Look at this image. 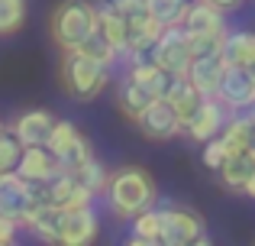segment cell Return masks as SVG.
<instances>
[{"instance_id": "d6986e66", "label": "cell", "mask_w": 255, "mask_h": 246, "mask_svg": "<svg viewBox=\"0 0 255 246\" xmlns=\"http://www.w3.org/2000/svg\"><path fill=\"white\" fill-rule=\"evenodd\" d=\"M97 32L120 52V58H123V49H126V36H129V29H126V19L120 16L117 10H113L110 0L97 6Z\"/></svg>"}, {"instance_id": "1f68e13d", "label": "cell", "mask_w": 255, "mask_h": 246, "mask_svg": "<svg viewBox=\"0 0 255 246\" xmlns=\"http://www.w3.org/2000/svg\"><path fill=\"white\" fill-rule=\"evenodd\" d=\"M19 224L16 221H10V217H3L0 214V246H10V243H16V234H19Z\"/></svg>"}, {"instance_id": "52a82bcc", "label": "cell", "mask_w": 255, "mask_h": 246, "mask_svg": "<svg viewBox=\"0 0 255 246\" xmlns=\"http://www.w3.org/2000/svg\"><path fill=\"white\" fill-rule=\"evenodd\" d=\"M226 117H230V110H226V104L220 97H204L197 104V110L181 123V136H187L191 143H204V139L217 136L223 130Z\"/></svg>"}, {"instance_id": "8fae6325", "label": "cell", "mask_w": 255, "mask_h": 246, "mask_svg": "<svg viewBox=\"0 0 255 246\" xmlns=\"http://www.w3.org/2000/svg\"><path fill=\"white\" fill-rule=\"evenodd\" d=\"M181 29L187 36H223L230 26H226V13L220 10L210 0H187L184 16H181Z\"/></svg>"}, {"instance_id": "3957f363", "label": "cell", "mask_w": 255, "mask_h": 246, "mask_svg": "<svg viewBox=\"0 0 255 246\" xmlns=\"http://www.w3.org/2000/svg\"><path fill=\"white\" fill-rule=\"evenodd\" d=\"M97 32V6L91 0H58L49 16V36L62 52L78 49Z\"/></svg>"}, {"instance_id": "5bb4252c", "label": "cell", "mask_w": 255, "mask_h": 246, "mask_svg": "<svg viewBox=\"0 0 255 246\" xmlns=\"http://www.w3.org/2000/svg\"><path fill=\"white\" fill-rule=\"evenodd\" d=\"M58 169H62V162H58L45 146H23L19 162H16L13 172H16L19 178H26V182H49Z\"/></svg>"}, {"instance_id": "4dcf8cb0", "label": "cell", "mask_w": 255, "mask_h": 246, "mask_svg": "<svg viewBox=\"0 0 255 246\" xmlns=\"http://www.w3.org/2000/svg\"><path fill=\"white\" fill-rule=\"evenodd\" d=\"M200 146H204V149H200V162H204L207 169H213V172H217L220 165H223V159L230 156V152H226V146H223V139H220V136H210V139H204Z\"/></svg>"}, {"instance_id": "ffe728a7", "label": "cell", "mask_w": 255, "mask_h": 246, "mask_svg": "<svg viewBox=\"0 0 255 246\" xmlns=\"http://www.w3.org/2000/svg\"><path fill=\"white\" fill-rule=\"evenodd\" d=\"M252 172H255V159L249 156V149H246V152H233V156H226L223 165L217 169V175H220V182H223V188L243 191V185L249 182Z\"/></svg>"}, {"instance_id": "d6a6232c", "label": "cell", "mask_w": 255, "mask_h": 246, "mask_svg": "<svg viewBox=\"0 0 255 246\" xmlns=\"http://www.w3.org/2000/svg\"><path fill=\"white\" fill-rule=\"evenodd\" d=\"M210 3H217L220 10L226 13V10H236V6H239V3H246V0H210Z\"/></svg>"}, {"instance_id": "5b68a950", "label": "cell", "mask_w": 255, "mask_h": 246, "mask_svg": "<svg viewBox=\"0 0 255 246\" xmlns=\"http://www.w3.org/2000/svg\"><path fill=\"white\" fill-rule=\"evenodd\" d=\"M45 149H49L65 169H75L78 162H84L87 156H94L91 139H87L71 120H55L52 123L49 139H45Z\"/></svg>"}, {"instance_id": "d4e9b609", "label": "cell", "mask_w": 255, "mask_h": 246, "mask_svg": "<svg viewBox=\"0 0 255 246\" xmlns=\"http://www.w3.org/2000/svg\"><path fill=\"white\" fill-rule=\"evenodd\" d=\"M110 3H113V10L126 19V29H129V32L132 29H145V26L158 23V19H152L149 3H145V0H110Z\"/></svg>"}, {"instance_id": "277c9868", "label": "cell", "mask_w": 255, "mask_h": 246, "mask_svg": "<svg viewBox=\"0 0 255 246\" xmlns=\"http://www.w3.org/2000/svg\"><path fill=\"white\" fill-rule=\"evenodd\" d=\"M162 211V230H158V243L165 246H207L210 237L204 234V217L191 208H158Z\"/></svg>"}, {"instance_id": "9c48e42d", "label": "cell", "mask_w": 255, "mask_h": 246, "mask_svg": "<svg viewBox=\"0 0 255 246\" xmlns=\"http://www.w3.org/2000/svg\"><path fill=\"white\" fill-rule=\"evenodd\" d=\"M213 97H220L230 114L233 110H249L255 104V78L243 65H226L223 78H220V88H217Z\"/></svg>"}, {"instance_id": "e0dca14e", "label": "cell", "mask_w": 255, "mask_h": 246, "mask_svg": "<svg viewBox=\"0 0 255 246\" xmlns=\"http://www.w3.org/2000/svg\"><path fill=\"white\" fill-rule=\"evenodd\" d=\"M165 101H168V107L178 114V120L184 123L187 117L197 110V104L204 101V94H200L197 88H194L191 81H187L184 75H171V81H168V88H165Z\"/></svg>"}, {"instance_id": "74e56055", "label": "cell", "mask_w": 255, "mask_h": 246, "mask_svg": "<svg viewBox=\"0 0 255 246\" xmlns=\"http://www.w3.org/2000/svg\"><path fill=\"white\" fill-rule=\"evenodd\" d=\"M0 130H6V126H3V123H0Z\"/></svg>"}, {"instance_id": "cb8c5ba5", "label": "cell", "mask_w": 255, "mask_h": 246, "mask_svg": "<svg viewBox=\"0 0 255 246\" xmlns=\"http://www.w3.org/2000/svg\"><path fill=\"white\" fill-rule=\"evenodd\" d=\"M158 230H162V211L158 208H145L132 217V237L129 246H152L158 243Z\"/></svg>"}, {"instance_id": "6da1fadb", "label": "cell", "mask_w": 255, "mask_h": 246, "mask_svg": "<svg viewBox=\"0 0 255 246\" xmlns=\"http://www.w3.org/2000/svg\"><path fill=\"white\" fill-rule=\"evenodd\" d=\"M104 198H107V208H110L113 217L132 221L139 211L155 204V182H152V175L145 169H139V165H123V169L107 175Z\"/></svg>"}, {"instance_id": "30bf717a", "label": "cell", "mask_w": 255, "mask_h": 246, "mask_svg": "<svg viewBox=\"0 0 255 246\" xmlns=\"http://www.w3.org/2000/svg\"><path fill=\"white\" fill-rule=\"evenodd\" d=\"M97 211L94 204H81V208H65L62 227H58V243L62 246H87L97 240Z\"/></svg>"}, {"instance_id": "7402d4cb", "label": "cell", "mask_w": 255, "mask_h": 246, "mask_svg": "<svg viewBox=\"0 0 255 246\" xmlns=\"http://www.w3.org/2000/svg\"><path fill=\"white\" fill-rule=\"evenodd\" d=\"M152 101H155L152 91H145L142 84H136L132 78H123V84H120V91H117V107L123 110L129 120H136V117L142 114Z\"/></svg>"}, {"instance_id": "ac0fdd59", "label": "cell", "mask_w": 255, "mask_h": 246, "mask_svg": "<svg viewBox=\"0 0 255 246\" xmlns=\"http://www.w3.org/2000/svg\"><path fill=\"white\" fill-rule=\"evenodd\" d=\"M226 65H249L255 58V32L249 29H226L223 36V49H220Z\"/></svg>"}, {"instance_id": "836d02e7", "label": "cell", "mask_w": 255, "mask_h": 246, "mask_svg": "<svg viewBox=\"0 0 255 246\" xmlns=\"http://www.w3.org/2000/svg\"><path fill=\"white\" fill-rule=\"evenodd\" d=\"M243 195H246V198H252V201H255V172L249 175V182L243 185Z\"/></svg>"}, {"instance_id": "7a4b0ae2", "label": "cell", "mask_w": 255, "mask_h": 246, "mask_svg": "<svg viewBox=\"0 0 255 246\" xmlns=\"http://www.w3.org/2000/svg\"><path fill=\"white\" fill-rule=\"evenodd\" d=\"M58 78H62V88L71 101L91 104L104 94V88L110 84V68L100 62H94L91 55L78 49L62 52V65H58Z\"/></svg>"}, {"instance_id": "8d00e7d4", "label": "cell", "mask_w": 255, "mask_h": 246, "mask_svg": "<svg viewBox=\"0 0 255 246\" xmlns=\"http://www.w3.org/2000/svg\"><path fill=\"white\" fill-rule=\"evenodd\" d=\"M249 156H252V159H255V143H252V146H249Z\"/></svg>"}, {"instance_id": "4fadbf2b", "label": "cell", "mask_w": 255, "mask_h": 246, "mask_svg": "<svg viewBox=\"0 0 255 246\" xmlns=\"http://www.w3.org/2000/svg\"><path fill=\"white\" fill-rule=\"evenodd\" d=\"M223 68H226V62H223L220 52H210V55H194L191 65H187V71H184V78L204 97H213V94H217V88H220V78H223Z\"/></svg>"}, {"instance_id": "8992f818", "label": "cell", "mask_w": 255, "mask_h": 246, "mask_svg": "<svg viewBox=\"0 0 255 246\" xmlns=\"http://www.w3.org/2000/svg\"><path fill=\"white\" fill-rule=\"evenodd\" d=\"M152 62L168 75H184L191 65V42L181 26H165L152 45Z\"/></svg>"}, {"instance_id": "ba28073f", "label": "cell", "mask_w": 255, "mask_h": 246, "mask_svg": "<svg viewBox=\"0 0 255 246\" xmlns=\"http://www.w3.org/2000/svg\"><path fill=\"white\" fill-rule=\"evenodd\" d=\"M132 123H136L139 133H142L145 139H152V143H168V139L181 136V120H178V114L168 107L165 97H155V101H152Z\"/></svg>"}, {"instance_id": "44dd1931", "label": "cell", "mask_w": 255, "mask_h": 246, "mask_svg": "<svg viewBox=\"0 0 255 246\" xmlns=\"http://www.w3.org/2000/svg\"><path fill=\"white\" fill-rule=\"evenodd\" d=\"M217 136L223 139V146H226L230 156H233V152H246V149H249V146H252V130H249V120H246V110H233Z\"/></svg>"}, {"instance_id": "4316f807", "label": "cell", "mask_w": 255, "mask_h": 246, "mask_svg": "<svg viewBox=\"0 0 255 246\" xmlns=\"http://www.w3.org/2000/svg\"><path fill=\"white\" fill-rule=\"evenodd\" d=\"M78 52H84V55H91L94 62H100V65H107V68H113V65L120 62V52L113 49L110 42H107L100 32H94V36H87L81 45H78Z\"/></svg>"}, {"instance_id": "d590c367", "label": "cell", "mask_w": 255, "mask_h": 246, "mask_svg": "<svg viewBox=\"0 0 255 246\" xmlns=\"http://www.w3.org/2000/svg\"><path fill=\"white\" fill-rule=\"evenodd\" d=\"M246 71H249V75L255 78V58H252V62H249V65H246Z\"/></svg>"}, {"instance_id": "e575fe53", "label": "cell", "mask_w": 255, "mask_h": 246, "mask_svg": "<svg viewBox=\"0 0 255 246\" xmlns=\"http://www.w3.org/2000/svg\"><path fill=\"white\" fill-rule=\"evenodd\" d=\"M246 120H249V130H252V143H255V104L246 110Z\"/></svg>"}, {"instance_id": "7c38bea8", "label": "cell", "mask_w": 255, "mask_h": 246, "mask_svg": "<svg viewBox=\"0 0 255 246\" xmlns=\"http://www.w3.org/2000/svg\"><path fill=\"white\" fill-rule=\"evenodd\" d=\"M32 204H36V198H32V182L19 178L16 172H3V175H0V214L16 221L19 227H23V221H26Z\"/></svg>"}, {"instance_id": "9a60e30c", "label": "cell", "mask_w": 255, "mask_h": 246, "mask_svg": "<svg viewBox=\"0 0 255 246\" xmlns=\"http://www.w3.org/2000/svg\"><path fill=\"white\" fill-rule=\"evenodd\" d=\"M52 123H55V117H52L49 110L36 107V110H26V114H19L16 120H13V126H6V130H10L23 146H45Z\"/></svg>"}, {"instance_id": "83f0119b", "label": "cell", "mask_w": 255, "mask_h": 246, "mask_svg": "<svg viewBox=\"0 0 255 246\" xmlns=\"http://www.w3.org/2000/svg\"><path fill=\"white\" fill-rule=\"evenodd\" d=\"M26 23V0H0V36H13Z\"/></svg>"}, {"instance_id": "f546056e", "label": "cell", "mask_w": 255, "mask_h": 246, "mask_svg": "<svg viewBox=\"0 0 255 246\" xmlns=\"http://www.w3.org/2000/svg\"><path fill=\"white\" fill-rule=\"evenodd\" d=\"M19 152H23V143H19L10 130H0V175L16 169Z\"/></svg>"}, {"instance_id": "603a6c76", "label": "cell", "mask_w": 255, "mask_h": 246, "mask_svg": "<svg viewBox=\"0 0 255 246\" xmlns=\"http://www.w3.org/2000/svg\"><path fill=\"white\" fill-rule=\"evenodd\" d=\"M126 78H132L136 84H142L145 91H152L155 97H162L165 94V88H168V81H171V75L168 71H162L152 58H142V62H132L129 65V75Z\"/></svg>"}, {"instance_id": "2e32d148", "label": "cell", "mask_w": 255, "mask_h": 246, "mask_svg": "<svg viewBox=\"0 0 255 246\" xmlns=\"http://www.w3.org/2000/svg\"><path fill=\"white\" fill-rule=\"evenodd\" d=\"M62 214H65V208H58V204H49V201L32 204L29 214H26V221H23V227L29 230L32 237H39L42 243H58Z\"/></svg>"}, {"instance_id": "484cf974", "label": "cell", "mask_w": 255, "mask_h": 246, "mask_svg": "<svg viewBox=\"0 0 255 246\" xmlns=\"http://www.w3.org/2000/svg\"><path fill=\"white\" fill-rule=\"evenodd\" d=\"M71 172H75V178L84 185V188H91L94 195H104V188H107V175H110V172L104 169V162H100L97 156H87L84 162H78Z\"/></svg>"}, {"instance_id": "f1b7e54d", "label": "cell", "mask_w": 255, "mask_h": 246, "mask_svg": "<svg viewBox=\"0 0 255 246\" xmlns=\"http://www.w3.org/2000/svg\"><path fill=\"white\" fill-rule=\"evenodd\" d=\"M145 3H149L152 19H158L162 26H178L181 16H184L187 0H145Z\"/></svg>"}]
</instances>
